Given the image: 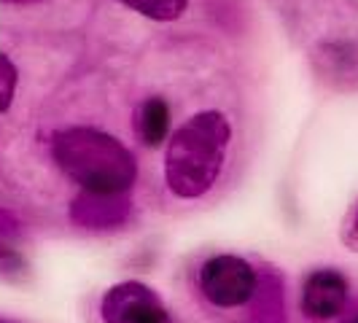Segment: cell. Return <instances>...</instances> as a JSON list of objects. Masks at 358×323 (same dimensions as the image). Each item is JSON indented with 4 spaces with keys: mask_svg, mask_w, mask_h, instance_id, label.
Here are the masks:
<instances>
[{
    "mask_svg": "<svg viewBox=\"0 0 358 323\" xmlns=\"http://www.w3.org/2000/svg\"><path fill=\"white\" fill-rule=\"evenodd\" d=\"M232 141V124L221 110H199L180 124L164 154V178L180 199H197L213 189Z\"/></svg>",
    "mask_w": 358,
    "mask_h": 323,
    "instance_id": "1",
    "label": "cell"
},
{
    "mask_svg": "<svg viewBox=\"0 0 358 323\" xmlns=\"http://www.w3.org/2000/svg\"><path fill=\"white\" fill-rule=\"evenodd\" d=\"M3 3H11V6H33V3H41V0H3Z\"/></svg>",
    "mask_w": 358,
    "mask_h": 323,
    "instance_id": "11",
    "label": "cell"
},
{
    "mask_svg": "<svg viewBox=\"0 0 358 323\" xmlns=\"http://www.w3.org/2000/svg\"><path fill=\"white\" fill-rule=\"evenodd\" d=\"M127 210H129V202L122 199V194L81 192L73 199L71 215L76 224H84V227H110V224H119Z\"/></svg>",
    "mask_w": 358,
    "mask_h": 323,
    "instance_id": "6",
    "label": "cell"
},
{
    "mask_svg": "<svg viewBox=\"0 0 358 323\" xmlns=\"http://www.w3.org/2000/svg\"><path fill=\"white\" fill-rule=\"evenodd\" d=\"M348 302V280L337 269H315L302 288V310L315 321L337 318Z\"/></svg>",
    "mask_w": 358,
    "mask_h": 323,
    "instance_id": "5",
    "label": "cell"
},
{
    "mask_svg": "<svg viewBox=\"0 0 358 323\" xmlns=\"http://www.w3.org/2000/svg\"><path fill=\"white\" fill-rule=\"evenodd\" d=\"M122 3L157 22H173L189 8V0H122Z\"/></svg>",
    "mask_w": 358,
    "mask_h": 323,
    "instance_id": "8",
    "label": "cell"
},
{
    "mask_svg": "<svg viewBox=\"0 0 358 323\" xmlns=\"http://www.w3.org/2000/svg\"><path fill=\"white\" fill-rule=\"evenodd\" d=\"M17 78L19 73L14 68V62L8 57H0V113H6L11 103H14V94H17Z\"/></svg>",
    "mask_w": 358,
    "mask_h": 323,
    "instance_id": "9",
    "label": "cell"
},
{
    "mask_svg": "<svg viewBox=\"0 0 358 323\" xmlns=\"http://www.w3.org/2000/svg\"><path fill=\"white\" fill-rule=\"evenodd\" d=\"M348 323H358V313H356V315H353V318H350Z\"/></svg>",
    "mask_w": 358,
    "mask_h": 323,
    "instance_id": "12",
    "label": "cell"
},
{
    "mask_svg": "<svg viewBox=\"0 0 358 323\" xmlns=\"http://www.w3.org/2000/svg\"><path fill=\"white\" fill-rule=\"evenodd\" d=\"M342 243L358 253V202L353 205V210L348 213L345 224H342Z\"/></svg>",
    "mask_w": 358,
    "mask_h": 323,
    "instance_id": "10",
    "label": "cell"
},
{
    "mask_svg": "<svg viewBox=\"0 0 358 323\" xmlns=\"http://www.w3.org/2000/svg\"><path fill=\"white\" fill-rule=\"evenodd\" d=\"M103 318L106 323H170L157 294L135 280L108 291L103 299Z\"/></svg>",
    "mask_w": 358,
    "mask_h": 323,
    "instance_id": "4",
    "label": "cell"
},
{
    "mask_svg": "<svg viewBox=\"0 0 358 323\" xmlns=\"http://www.w3.org/2000/svg\"><path fill=\"white\" fill-rule=\"evenodd\" d=\"M135 138L148 148H157L170 135V106L164 97H145L132 113Z\"/></svg>",
    "mask_w": 358,
    "mask_h": 323,
    "instance_id": "7",
    "label": "cell"
},
{
    "mask_svg": "<svg viewBox=\"0 0 358 323\" xmlns=\"http://www.w3.org/2000/svg\"><path fill=\"white\" fill-rule=\"evenodd\" d=\"M52 159L73 183L92 194H124L138 178L132 151L97 127L59 129L52 138Z\"/></svg>",
    "mask_w": 358,
    "mask_h": 323,
    "instance_id": "2",
    "label": "cell"
},
{
    "mask_svg": "<svg viewBox=\"0 0 358 323\" xmlns=\"http://www.w3.org/2000/svg\"><path fill=\"white\" fill-rule=\"evenodd\" d=\"M197 286L210 307L237 310V307L251 305L262 283L251 261L240 256H229V253H218L199 267Z\"/></svg>",
    "mask_w": 358,
    "mask_h": 323,
    "instance_id": "3",
    "label": "cell"
}]
</instances>
